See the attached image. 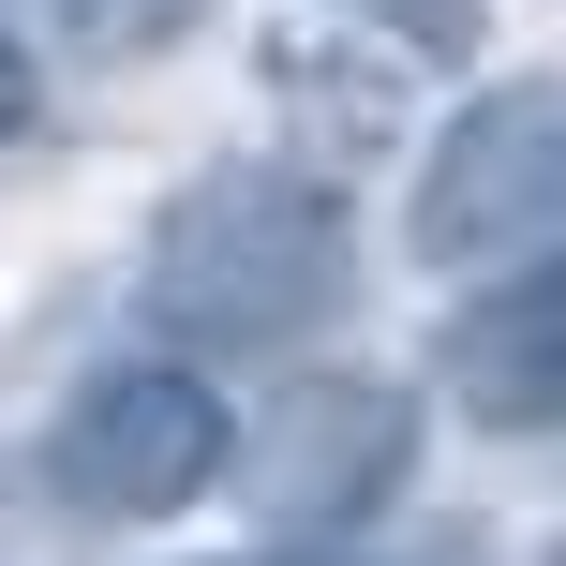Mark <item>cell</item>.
Segmentation results:
<instances>
[{
	"mask_svg": "<svg viewBox=\"0 0 566 566\" xmlns=\"http://www.w3.org/2000/svg\"><path fill=\"white\" fill-rule=\"evenodd\" d=\"M239 566H328V552H239Z\"/></svg>",
	"mask_w": 566,
	"mask_h": 566,
	"instance_id": "cell-10",
	"label": "cell"
},
{
	"mask_svg": "<svg viewBox=\"0 0 566 566\" xmlns=\"http://www.w3.org/2000/svg\"><path fill=\"white\" fill-rule=\"evenodd\" d=\"M432 373H448V402L478 432H552L566 418V283H552V254L537 269H492L478 298L448 313Z\"/></svg>",
	"mask_w": 566,
	"mask_h": 566,
	"instance_id": "cell-5",
	"label": "cell"
},
{
	"mask_svg": "<svg viewBox=\"0 0 566 566\" xmlns=\"http://www.w3.org/2000/svg\"><path fill=\"white\" fill-rule=\"evenodd\" d=\"M15 135H30V60L0 45V149H15Z\"/></svg>",
	"mask_w": 566,
	"mask_h": 566,
	"instance_id": "cell-9",
	"label": "cell"
},
{
	"mask_svg": "<svg viewBox=\"0 0 566 566\" xmlns=\"http://www.w3.org/2000/svg\"><path fill=\"white\" fill-rule=\"evenodd\" d=\"M239 418L195 358H105L75 402L45 418V492L75 522H179L209 478H224Z\"/></svg>",
	"mask_w": 566,
	"mask_h": 566,
	"instance_id": "cell-4",
	"label": "cell"
},
{
	"mask_svg": "<svg viewBox=\"0 0 566 566\" xmlns=\"http://www.w3.org/2000/svg\"><path fill=\"white\" fill-rule=\"evenodd\" d=\"M75 45H105V60H165V45H195V15L209 0H45Z\"/></svg>",
	"mask_w": 566,
	"mask_h": 566,
	"instance_id": "cell-7",
	"label": "cell"
},
{
	"mask_svg": "<svg viewBox=\"0 0 566 566\" xmlns=\"http://www.w3.org/2000/svg\"><path fill=\"white\" fill-rule=\"evenodd\" d=\"M343 283H358V224L313 165H195L149 209V313L209 358H269L328 328Z\"/></svg>",
	"mask_w": 566,
	"mask_h": 566,
	"instance_id": "cell-1",
	"label": "cell"
},
{
	"mask_svg": "<svg viewBox=\"0 0 566 566\" xmlns=\"http://www.w3.org/2000/svg\"><path fill=\"white\" fill-rule=\"evenodd\" d=\"M343 15H373L402 60H462V45L492 30V0H343Z\"/></svg>",
	"mask_w": 566,
	"mask_h": 566,
	"instance_id": "cell-8",
	"label": "cell"
},
{
	"mask_svg": "<svg viewBox=\"0 0 566 566\" xmlns=\"http://www.w3.org/2000/svg\"><path fill=\"white\" fill-rule=\"evenodd\" d=\"M552 224H566V105H552V75H507L418 149L402 254L448 283H492V269H537Z\"/></svg>",
	"mask_w": 566,
	"mask_h": 566,
	"instance_id": "cell-2",
	"label": "cell"
},
{
	"mask_svg": "<svg viewBox=\"0 0 566 566\" xmlns=\"http://www.w3.org/2000/svg\"><path fill=\"white\" fill-rule=\"evenodd\" d=\"M239 492H254L269 552H358L373 522L402 507V478H418V402L388 388V373H298V388L269 402L254 448H224Z\"/></svg>",
	"mask_w": 566,
	"mask_h": 566,
	"instance_id": "cell-3",
	"label": "cell"
},
{
	"mask_svg": "<svg viewBox=\"0 0 566 566\" xmlns=\"http://www.w3.org/2000/svg\"><path fill=\"white\" fill-rule=\"evenodd\" d=\"M269 105L313 135V165H373V149H402V90H388V60H313V45H269Z\"/></svg>",
	"mask_w": 566,
	"mask_h": 566,
	"instance_id": "cell-6",
	"label": "cell"
}]
</instances>
